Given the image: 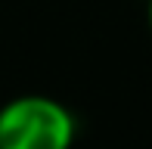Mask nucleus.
Here are the masks:
<instances>
[{
    "label": "nucleus",
    "mask_w": 152,
    "mask_h": 149,
    "mask_svg": "<svg viewBox=\"0 0 152 149\" xmlns=\"http://www.w3.org/2000/svg\"><path fill=\"white\" fill-rule=\"evenodd\" d=\"M78 118L65 103L25 93L0 106V149H72Z\"/></svg>",
    "instance_id": "f257e3e1"
},
{
    "label": "nucleus",
    "mask_w": 152,
    "mask_h": 149,
    "mask_svg": "<svg viewBox=\"0 0 152 149\" xmlns=\"http://www.w3.org/2000/svg\"><path fill=\"white\" fill-rule=\"evenodd\" d=\"M146 19H149V31H152V0H149V6H146Z\"/></svg>",
    "instance_id": "f03ea898"
}]
</instances>
